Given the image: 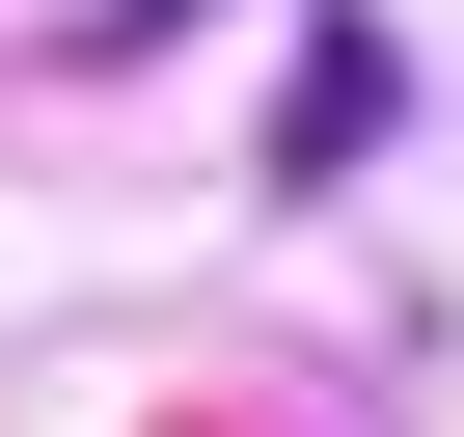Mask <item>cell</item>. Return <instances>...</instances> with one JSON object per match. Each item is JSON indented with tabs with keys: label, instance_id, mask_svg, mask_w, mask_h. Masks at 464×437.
<instances>
[{
	"label": "cell",
	"instance_id": "cell-1",
	"mask_svg": "<svg viewBox=\"0 0 464 437\" xmlns=\"http://www.w3.org/2000/svg\"><path fill=\"white\" fill-rule=\"evenodd\" d=\"M382 110H410V55H382V28H301V83H274V164L328 191V164H355Z\"/></svg>",
	"mask_w": 464,
	"mask_h": 437
}]
</instances>
